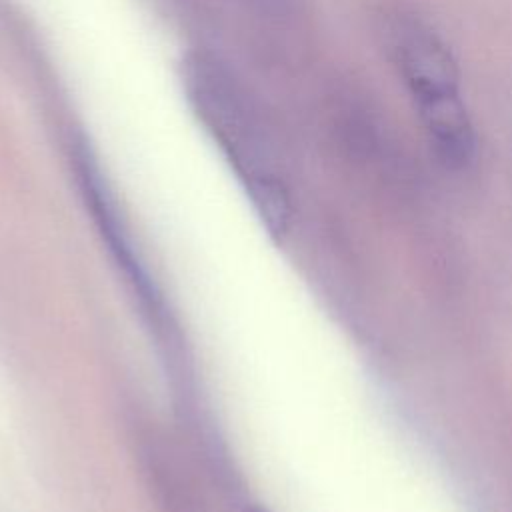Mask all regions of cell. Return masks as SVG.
Here are the masks:
<instances>
[{
  "label": "cell",
  "instance_id": "obj_1",
  "mask_svg": "<svg viewBox=\"0 0 512 512\" xmlns=\"http://www.w3.org/2000/svg\"><path fill=\"white\" fill-rule=\"evenodd\" d=\"M182 80L194 114L234 164L268 226L284 230L288 192L272 166L270 134L250 94L224 64L200 52L184 60Z\"/></svg>",
  "mask_w": 512,
  "mask_h": 512
},
{
  "label": "cell",
  "instance_id": "obj_2",
  "mask_svg": "<svg viewBox=\"0 0 512 512\" xmlns=\"http://www.w3.org/2000/svg\"><path fill=\"white\" fill-rule=\"evenodd\" d=\"M390 54L438 160L450 170L470 166L476 134L450 48L430 26L402 16L390 28Z\"/></svg>",
  "mask_w": 512,
  "mask_h": 512
},
{
  "label": "cell",
  "instance_id": "obj_3",
  "mask_svg": "<svg viewBox=\"0 0 512 512\" xmlns=\"http://www.w3.org/2000/svg\"><path fill=\"white\" fill-rule=\"evenodd\" d=\"M246 2L256 4V6H262V8H276V6H280V4L286 2V0H246Z\"/></svg>",
  "mask_w": 512,
  "mask_h": 512
},
{
  "label": "cell",
  "instance_id": "obj_4",
  "mask_svg": "<svg viewBox=\"0 0 512 512\" xmlns=\"http://www.w3.org/2000/svg\"><path fill=\"white\" fill-rule=\"evenodd\" d=\"M258 512H262V510H258Z\"/></svg>",
  "mask_w": 512,
  "mask_h": 512
}]
</instances>
